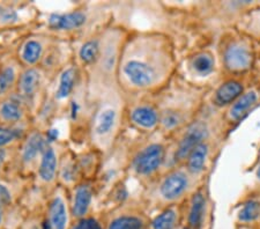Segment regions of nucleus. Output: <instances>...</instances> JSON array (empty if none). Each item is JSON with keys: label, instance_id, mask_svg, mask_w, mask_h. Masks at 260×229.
I'll list each match as a JSON object with an SVG mask.
<instances>
[{"label": "nucleus", "instance_id": "nucleus-1", "mask_svg": "<svg viewBox=\"0 0 260 229\" xmlns=\"http://www.w3.org/2000/svg\"><path fill=\"white\" fill-rule=\"evenodd\" d=\"M163 157H165V148L158 144L150 145L134 160V169L141 175L152 174L161 166Z\"/></svg>", "mask_w": 260, "mask_h": 229}, {"label": "nucleus", "instance_id": "nucleus-2", "mask_svg": "<svg viewBox=\"0 0 260 229\" xmlns=\"http://www.w3.org/2000/svg\"><path fill=\"white\" fill-rule=\"evenodd\" d=\"M206 127L203 124H194L188 128L186 135L180 141L177 152H176V157L178 160H184L187 157L196 147H198L200 144H203V140L206 137Z\"/></svg>", "mask_w": 260, "mask_h": 229}, {"label": "nucleus", "instance_id": "nucleus-3", "mask_svg": "<svg viewBox=\"0 0 260 229\" xmlns=\"http://www.w3.org/2000/svg\"><path fill=\"white\" fill-rule=\"evenodd\" d=\"M188 182L185 174L176 172L170 174L161 185V194L167 201H175L179 198L187 189Z\"/></svg>", "mask_w": 260, "mask_h": 229}, {"label": "nucleus", "instance_id": "nucleus-4", "mask_svg": "<svg viewBox=\"0 0 260 229\" xmlns=\"http://www.w3.org/2000/svg\"><path fill=\"white\" fill-rule=\"evenodd\" d=\"M227 68L233 71L245 70L251 64V55L249 49L241 43H234L224 53Z\"/></svg>", "mask_w": 260, "mask_h": 229}, {"label": "nucleus", "instance_id": "nucleus-5", "mask_svg": "<svg viewBox=\"0 0 260 229\" xmlns=\"http://www.w3.org/2000/svg\"><path fill=\"white\" fill-rule=\"evenodd\" d=\"M124 72L134 85L140 87H146L150 85L153 82L155 76L152 68H149L148 65L138 60L128 61L124 66Z\"/></svg>", "mask_w": 260, "mask_h": 229}, {"label": "nucleus", "instance_id": "nucleus-6", "mask_svg": "<svg viewBox=\"0 0 260 229\" xmlns=\"http://www.w3.org/2000/svg\"><path fill=\"white\" fill-rule=\"evenodd\" d=\"M67 212L64 202L61 199L54 198L50 204L48 218L44 223V229H66Z\"/></svg>", "mask_w": 260, "mask_h": 229}, {"label": "nucleus", "instance_id": "nucleus-7", "mask_svg": "<svg viewBox=\"0 0 260 229\" xmlns=\"http://www.w3.org/2000/svg\"><path fill=\"white\" fill-rule=\"evenodd\" d=\"M86 21V15L80 12L69 14H53L49 20L50 27L53 29H64V30H70L82 26Z\"/></svg>", "mask_w": 260, "mask_h": 229}, {"label": "nucleus", "instance_id": "nucleus-8", "mask_svg": "<svg viewBox=\"0 0 260 229\" xmlns=\"http://www.w3.org/2000/svg\"><path fill=\"white\" fill-rule=\"evenodd\" d=\"M243 93V86L238 81H227L222 85L216 91L215 102L219 106L232 103Z\"/></svg>", "mask_w": 260, "mask_h": 229}, {"label": "nucleus", "instance_id": "nucleus-9", "mask_svg": "<svg viewBox=\"0 0 260 229\" xmlns=\"http://www.w3.org/2000/svg\"><path fill=\"white\" fill-rule=\"evenodd\" d=\"M56 154H54L52 148L45 147L43 151V159H42L40 167V176L42 180L45 182L52 181L54 174H56Z\"/></svg>", "mask_w": 260, "mask_h": 229}, {"label": "nucleus", "instance_id": "nucleus-10", "mask_svg": "<svg viewBox=\"0 0 260 229\" xmlns=\"http://www.w3.org/2000/svg\"><path fill=\"white\" fill-rule=\"evenodd\" d=\"M132 119L134 123L140 125V126L150 128L157 124L158 117L156 111L153 108L140 107L132 112Z\"/></svg>", "mask_w": 260, "mask_h": 229}, {"label": "nucleus", "instance_id": "nucleus-11", "mask_svg": "<svg viewBox=\"0 0 260 229\" xmlns=\"http://www.w3.org/2000/svg\"><path fill=\"white\" fill-rule=\"evenodd\" d=\"M255 101H257V93L254 90H250L243 94L230 109V117L233 119H240L245 114V111L253 106Z\"/></svg>", "mask_w": 260, "mask_h": 229}, {"label": "nucleus", "instance_id": "nucleus-12", "mask_svg": "<svg viewBox=\"0 0 260 229\" xmlns=\"http://www.w3.org/2000/svg\"><path fill=\"white\" fill-rule=\"evenodd\" d=\"M208 155V146L206 144H200L188 155V170L193 174H198L204 169L205 162Z\"/></svg>", "mask_w": 260, "mask_h": 229}, {"label": "nucleus", "instance_id": "nucleus-13", "mask_svg": "<svg viewBox=\"0 0 260 229\" xmlns=\"http://www.w3.org/2000/svg\"><path fill=\"white\" fill-rule=\"evenodd\" d=\"M91 191L88 186L82 185L77 190L73 205V213L77 216H83L90 206Z\"/></svg>", "mask_w": 260, "mask_h": 229}, {"label": "nucleus", "instance_id": "nucleus-14", "mask_svg": "<svg viewBox=\"0 0 260 229\" xmlns=\"http://www.w3.org/2000/svg\"><path fill=\"white\" fill-rule=\"evenodd\" d=\"M205 212V199L201 193H197L192 199L190 215H188V222L193 228L200 227L204 219Z\"/></svg>", "mask_w": 260, "mask_h": 229}, {"label": "nucleus", "instance_id": "nucleus-15", "mask_svg": "<svg viewBox=\"0 0 260 229\" xmlns=\"http://www.w3.org/2000/svg\"><path fill=\"white\" fill-rule=\"evenodd\" d=\"M40 74L36 70H27L26 72L22 74L20 80V87L21 90L24 94L30 95L36 91L40 85Z\"/></svg>", "mask_w": 260, "mask_h": 229}, {"label": "nucleus", "instance_id": "nucleus-16", "mask_svg": "<svg viewBox=\"0 0 260 229\" xmlns=\"http://www.w3.org/2000/svg\"><path fill=\"white\" fill-rule=\"evenodd\" d=\"M116 120V112L111 109L104 110L102 114L99 116L98 122H96L95 125V132L98 135H107L108 132H110V130L114 127Z\"/></svg>", "mask_w": 260, "mask_h": 229}, {"label": "nucleus", "instance_id": "nucleus-17", "mask_svg": "<svg viewBox=\"0 0 260 229\" xmlns=\"http://www.w3.org/2000/svg\"><path fill=\"white\" fill-rule=\"evenodd\" d=\"M44 140L40 135L31 136L24 146L23 151V159L24 161H30L37 155V153L44 151Z\"/></svg>", "mask_w": 260, "mask_h": 229}, {"label": "nucleus", "instance_id": "nucleus-18", "mask_svg": "<svg viewBox=\"0 0 260 229\" xmlns=\"http://www.w3.org/2000/svg\"><path fill=\"white\" fill-rule=\"evenodd\" d=\"M75 83V71L73 69L66 70L64 73L61 74L60 78V85L57 91L58 99H65L71 94V91L74 88Z\"/></svg>", "mask_w": 260, "mask_h": 229}, {"label": "nucleus", "instance_id": "nucleus-19", "mask_svg": "<svg viewBox=\"0 0 260 229\" xmlns=\"http://www.w3.org/2000/svg\"><path fill=\"white\" fill-rule=\"evenodd\" d=\"M177 214L174 210H167L153 220V229H174Z\"/></svg>", "mask_w": 260, "mask_h": 229}, {"label": "nucleus", "instance_id": "nucleus-20", "mask_svg": "<svg viewBox=\"0 0 260 229\" xmlns=\"http://www.w3.org/2000/svg\"><path fill=\"white\" fill-rule=\"evenodd\" d=\"M0 116L7 122H16L22 116V111H21V108L16 102L7 101L3 103L2 107H0Z\"/></svg>", "mask_w": 260, "mask_h": 229}, {"label": "nucleus", "instance_id": "nucleus-21", "mask_svg": "<svg viewBox=\"0 0 260 229\" xmlns=\"http://www.w3.org/2000/svg\"><path fill=\"white\" fill-rule=\"evenodd\" d=\"M142 221L137 216H119L115 219L108 229H141Z\"/></svg>", "mask_w": 260, "mask_h": 229}, {"label": "nucleus", "instance_id": "nucleus-22", "mask_svg": "<svg viewBox=\"0 0 260 229\" xmlns=\"http://www.w3.org/2000/svg\"><path fill=\"white\" fill-rule=\"evenodd\" d=\"M192 66H193L197 73L201 74V76H206V74L211 73L213 71L214 60L207 53H201V55H198L194 58L193 61H192Z\"/></svg>", "mask_w": 260, "mask_h": 229}, {"label": "nucleus", "instance_id": "nucleus-23", "mask_svg": "<svg viewBox=\"0 0 260 229\" xmlns=\"http://www.w3.org/2000/svg\"><path fill=\"white\" fill-rule=\"evenodd\" d=\"M42 53V47L39 42L29 41L26 43L22 51V58L28 64H34L40 59Z\"/></svg>", "mask_w": 260, "mask_h": 229}, {"label": "nucleus", "instance_id": "nucleus-24", "mask_svg": "<svg viewBox=\"0 0 260 229\" xmlns=\"http://www.w3.org/2000/svg\"><path fill=\"white\" fill-rule=\"evenodd\" d=\"M260 215V203L259 202H249L246 203L240 212V218L241 221L244 222H249V221H253Z\"/></svg>", "mask_w": 260, "mask_h": 229}, {"label": "nucleus", "instance_id": "nucleus-25", "mask_svg": "<svg viewBox=\"0 0 260 229\" xmlns=\"http://www.w3.org/2000/svg\"><path fill=\"white\" fill-rule=\"evenodd\" d=\"M100 47L98 41H89L80 50V57L85 62H94L99 57Z\"/></svg>", "mask_w": 260, "mask_h": 229}, {"label": "nucleus", "instance_id": "nucleus-26", "mask_svg": "<svg viewBox=\"0 0 260 229\" xmlns=\"http://www.w3.org/2000/svg\"><path fill=\"white\" fill-rule=\"evenodd\" d=\"M14 79L15 73L12 68H6L0 73V95L6 93L8 88L12 86V83L14 82Z\"/></svg>", "mask_w": 260, "mask_h": 229}, {"label": "nucleus", "instance_id": "nucleus-27", "mask_svg": "<svg viewBox=\"0 0 260 229\" xmlns=\"http://www.w3.org/2000/svg\"><path fill=\"white\" fill-rule=\"evenodd\" d=\"M18 136H19L18 132L14 130L0 127V147L12 143V141H13Z\"/></svg>", "mask_w": 260, "mask_h": 229}, {"label": "nucleus", "instance_id": "nucleus-28", "mask_svg": "<svg viewBox=\"0 0 260 229\" xmlns=\"http://www.w3.org/2000/svg\"><path fill=\"white\" fill-rule=\"evenodd\" d=\"M73 229H102V227H101V224L96 220L88 218L79 221Z\"/></svg>", "mask_w": 260, "mask_h": 229}, {"label": "nucleus", "instance_id": "nucleus-29", "mask_svg": "<svg viewBox=\"0 0 260 229\" xmlns=\"http://www.w3.org/2000/svg\"><path fill=\"white\" fill-rule=\"evenodd\" d=\"M179 123V117L178 115L174 114V112H169V114H167L165 116V118H163V124H165L166 127H174L176 126Z\"/></svg>", "mask_w": 260, "mask_h": 229}, {"label": "nucleus", "instance_id": "nucleus-30", "mask_svg": "<svg viewBox=\"0 0 260 229\" xmlns=\"http://www.w3.org/2000/svg\"><path fill=\"white\" fill-rule=\"evenodd\" d=\"M11 202V193L6 186L0 184V207L7 205Z\"/></svg>", "mask_w": 260, "mask_h": 229}, {"label": "nucleus", "instance_id": "nucleus-31", "mask_svg": "<svg viewBox=\"0 0 260 229\" xmlns=\"http://www.w3.org/2000/svg\"><path fill=\"white\" fill-rule=\"evenodd\" d=\"M58 138V130H50L48 132V139L50 141H53L54 139Z\"/></svg>", "mask_w": 260, "mask_h": 229}, {"label": "nucleus", "instance_id": "nucleus-32", "mask_svg": "<svg viewBox=\"0 0 260 229\" xmlns=\"http://www.w3.org/2000/svg\"><path fill=\"white\" fill-rule=\"evenodd\" d=\"M5 156H6L5 151H4V149L0 148V167H2L4 160H5Z\"/></svg>", "mask_w": 260, "mask_h": 229}, {"label": "nucleus", "instance_id": "nucleus-33", "mask_svg": "<svg viewBox=\"0 0 260 229\" xmlns=\"http://www.w3.org/2000/svg\"><path fill=\"white\" fill-rule=\"evenodd\" d=\"M2 220H3V215H2V211H0V223H2Z\"/></svg>", "mask_w": 260, "mask_h": 229}, {"label": "nucleus", "instance_id": "nucleus-34", "mask_svg": "<svg viewBox=\"0 0 260 229\" xmlns=\"http://www.w3.org/2000/svg\"><path fill=\"white\" fill-rule=\"evenodd\" d=\"M257 175H258V178L260 180V168L258 169V173H257Z\"/></svg>", "mask_w": 260, "mask_h": 229}, {"label": "nucleus", "instance_id": "nucleus-35", "mask_svg": "<svg viewBox=\"0 0 260 229\" xmlns=\"http://www.w3.org/2000/svg\"><path fill=\"white\" fill-rule=\"evenodd\" d=\"M185 229H188V228H185Z\"/></svg>", "mask_w": 260, "mask_h": 229}]
</instances>
